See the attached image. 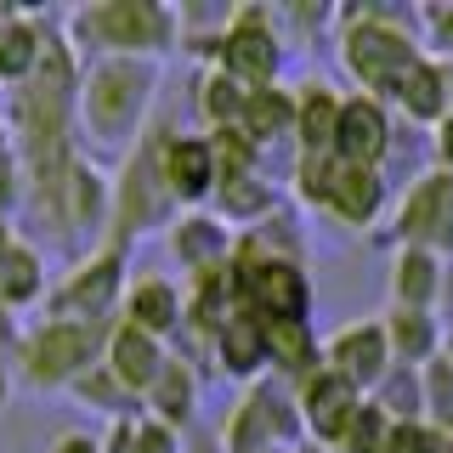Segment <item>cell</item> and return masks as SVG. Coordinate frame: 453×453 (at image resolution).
<instances>
[{"instance_id": "obj_45", "label": "cell", "mask_w": 453, "mask_h": 453, "mask_svg": "<svg viewBox=\"0 0 453 453\" xmlns=\"http://www.w3.org/2000/svg\"><path fill=\"white\" fill-rule=\"evenodd\" d=\"M18 238H23V233H18V221H0V255L18 244Z\"/></svg>"}, {"instance_id": "obj_34", "label": "cell", "mask_w": 453, "mask_h": 453, "mask_svg": "<svg viewBox=\"0 0 453 453\" xmlns=\"http://www.w3.org/2000/svg\"><path fill=\"white\" fill-rule=\"evenodd\" d=\"M391 431H396V419L386 414V408L363 403V414L351 419V431L334 442V453H391Z\"/></svg>"}, {"instance_id": "obj_36", "label": "cell", "mask_w": 453, "mask_h": 453, "mask_svg": "<svg viewBox=\"0 0 453 453\" xmlns=\"http://www.w3.org/2000/svg\"><path fill=\"white\" fill-rule=\"evenodd\" d=\"M425 425L453 436V363L448 357L425 363Z\"/></svg>"}, {"instance_id": "obj_31", "label": "cell", "mask_w": 453, "mask_h": 453, "mask_svg": "<svg viewBox=\"0 0 453 453\" xmlns=\"http://www.w3.org/2000/svg\"><path fill=\"white\" fill-rule=\"evenodd\" d=\"M103 453H188V436H176L153 414H131L103 425Z\"/></svg>"}, {"instance_id": "obj_41", "label": "cell", "mask_w": 453, "mask_h": 453, "mask_svg": "<svg viewBox=\"0 0 453 453\" xmlns=\"http://www.w3.org/2000/svg\"><path fill=\"white\" fill-rule=\"evenodd\" d=\"M431 170H448L453 176V113L431 131Z\"/></svg>"}, {"instance_id": "obj_35", "label": "cell", "mask_w": 453, "mask_h": 453, "mask_svg": "<svg viewBox=\"0 0 453 453\" xmlns=\"http://www.w3.org/2000/svg\"><path fill=\"white\" fill-rule=\"evenodd\" d=\"M334 153H295V170H289V193L301 198L306 210H323V193H329V176H334Z\"/></svg>"}, {"instance_id": "obj_11", "label": "cell", "mask_w": 453, "mask_h": 453, "mask_svg": "<svg viewBox=\"0 0 453 453\" xmlns=\"http://www.w3.org/2000/svg\"><path fill=\"white\" fill-rule=\"evenodd\" d=\"M391 233L396 244H414L453 261V176L448 170H419L391 210Z\"/></svg>"}, {"instance_id": "obj_29", "label": "cell", "mask_w": 453, "mask_h": 453, "mask_svg": "<svg viewBox=\"0 0 453 453\" xmlns=\"http://www.w3.org/2000/svg\"><path fill=\"white\" fill-rule=\"evenodd\" d=\"M238 131L261 153L278 148V142H295V85H261V91H250Z\"/></svg>"}, {"instance_id": "obj_14", "label": "cell", "mask_w": 453, "mask_h": 453, "mask_svg": "<svg viewBox=\"0 0 453 453\" xmlns=\"http://www.w3.org/2000/svg\"><path fill=\"white\" fill-rule=\"evenodd\" d=\"M165 188L176 198V210H210L221 193V165L210 131H170L165 142Z\"/></svg>"}, {"instance_id": "obj_1", "label": "cell", "mask_w": 453, "mask_h": 453, "mask_svg": "<svg viewBox=\"0 0 453 453\" xmlns=\"http://www.w3.org/2000/svg\"><path fill=\"white\" fill-rule=\"evenodd\" d=\"M165 63H131V57H108V63H85L80 80V153L125 159L142 136L153 131V108H159Z\"/></svg>"}, {"instance_id": "obj_47", "label": "cell", "mask_w": 453, "mask_h": 453, "mask_svg": "<svg viewBox=\"0 0 453 453\" xmlns=\"http://www.w3.org/2000/svg\"><path fill=\"white\" fill-rule=\"evenodd\" d=\"M442 357H448V363H453V329H448V346H442Z\"/></svg>"}, {"instance_id": "obj_2", "label": "cell", "mask_w": 453, "mask_h": 453, "mask_svg": "<svg viewBox=\"0 0 453 453\" xmlns=\"http://www.w3.org/2000/svg\"><path fill=\"white\" fill-rule=\"evenodd\" d=\"M340 35V74L357 85L363 96H380V103H396L403 80L425 63L419 46V12H391V6H340L334 12Z\"/></svg>"}, {"instance_id": "obj_30", "label": "cell", "mask_w": 453, "mask_h": 453, "mask_svg": "<svg viewBox=\"0 0 453 453\" xmlns=\"http://www.w3.org/2000/svg\"><path fill=\"white\" fill-rule=\"evenodd\" d=\"M244 103H250V85H238L233 74H221L216 63H204L198 74V91H193V108H198V131H238L244 119Z\"/></svg>"}, {"instance_id": "obj_20", "label": "cell", "mask_w": 453, "mask_h": 453, "mask_svg": "<svg viewBox=\"0 0 453 453\" xmlns=\"http://www.w3.org/2000/svg\"><path fill=\"white\" fill-rule=\"evenodd\" d=\"M170 357H176V346H165V340H153V334H142L131 329V323H113L108 329V351H103V363H108V374L119 380L125 391L136 396H148L153 386H159V374L170 368Z\"/></svg>"}, {"instance_id": "obj_6", "label": "cell", "mask_w": 453, "mask_h": 453, "mask_svg": "<svg viewBox=\"0 0 453 453\" xmlns=\"http://www.w3.org/2000/svg\"><path fill=\"white\" fill-rule=\"evenodd\" d=\"M108 351L103 323H63V318H35L18 346V386L28 391H74Z\"/></svg>"}, {"instance_id": "obj_12", "label": "cell", "mask_w": 453, "mask_h": 453, "mask_svg": "<svg viewBox=\"0 0 453 453\" xmlns=\"http://www.w3.org/2000/svg\"><path fill=\"white\" fill-rule=\"evenodd\" d=\"M323 363L334 368L340 380H351L363 396H374L380 386L391 380V334H386V318H351L323 340Z\"/></svg>"}, {"instance_id": "obj_37", "label": "cell", "mask_w": 453, "mask_h": 453, "mask_svg": "<svg viewBox=\"0 0 453 453\" xmlns=\"http://www.w3.org/2000/svg\"><path fill=\"white\" fill-rule=\"evenodd\" d=\"M419 12V46L436 63H453V0H436V6H414Z\"/></svg>"}, {"instance_id": "obj_44", "label": "cell", "mask_w": 453, "mask_h": 453, "mask_svg": "<svg viewBox=\"0 0 453 453\" xmlns=\"http://www.w3.org/2000/svg\"><path fill=\"white\" fill-rule=\"evenodd\" d=\"M436 318L453 329V261H448V283H442V306H436Z\"/></svg>"}, {"instance_id": "obj_24", "label": "cell", "mask_w": 453, "mask_h": 453, "mask_svg": "<svg viewBox=\"0 0 453 453\" xmlns=\"http://www.w3.org/2000/svg\"><path fill=\"white\" fill-rule=\"evenodd\" d=\"M340 103H346V91H334L329 80L295 85V153H334Z\"/></svg>"}, {"instance_id": "obj_3", "label": "cell", "mask_w": 453, "mask_h": 453, "mask_svg": "<svg viewBox=\"0 0 453 453\" xmlns=\"http://www.w3.org/2000/svg\"><path fill=\"white\" fill-rule=\"evenodd\" d=\"M63 35L80 51V63H108V57L165 63L181 46V6H165V0H85V6L63 12Z\"/></svg>"}, {"instance_id": "obj_42", "label": "cell", "mask_w": 453, "mask_h": 453, "mask_svg": "<svg viewBox=\"0 0 453 453\" xmlns=\"http://www.w3.org/2000/svg\"><path fill=\"white\" fill-rule=\"evenodd\" d=\"M12 391H18V357H12V351H0V408L12 403Z\"/></svg>"}, {"instance_id": "obj_26", "label": "cell", "mask_w": 453, "mask_h": 453, "mask_svg": "<svg viewBox=\"0 0 453 453\" xmlns=\"http://www.w3.org/2000/svg\"><path fill=\"white\" fill-rule=\"evenodd\" d=\"M396 113H403L408 125H419V131H436V125L453 113V85H448V68L436 63V57H425L414 74L403 80V91H396Z\"/></svg>"}, {"instance_id": "obj_13", "label": "cell", "mask_w": 453, "mask_h": 453, "mask_svg": "<svg viewBox=\"0 0 453 453\" xmlns=\"http://www.w3.org/2000/svg\"><path fill=\"white\" fill-rule=\"evenodd\" d=\"M396 153V108L380 96L351 91L340 103V131H334V159L363 165V170H386V159Z\"/></svg>"}, {"instance_id": "obj_25", "label": "cell", "mask_w": 453, "mask_h": 453, "mask_svg": "<svg viewBox=\"0 0 453 453\" xmlns=\"http://www.w3.org/2000/svg\"><path fill=\"white\" fill-rule=\"evenodd\" d=\"M380 318H386V334H391V357L403 363V368H425V363L442 357V346H448V323L436 318V311L386 306Z\"/></svg>"}, {"instance_id": "obj_7", "label": "cell", "mask_w": 453, "mask_h": 453, "mask_svg": "<svg viewBox=\"0 0 453 453\" xmlns=\"http://www.w3.org/2000/svg\"><path fill=\"white\" fill-rule=\"evenodd\" d=\"M131 250L125 244H103L91 255H74L63 278L51 283L46 311L40 318H63V323H103L113 329L125 311V289H131Z\"/></svg>"}, {"instance_id": "obj_22", "label": "cell", "mask_w": 453, "mask_h": 453, "mask_svg": "<svg viewBox=\"0 0 453 453\" xmlns=\"http://www.w3.org/2000/svg\"><path fill=\"white\" fill-rule=\"evenodd\" d=\"M51 273H46V250L35 238H18L6 255H0V311L12 318H28V311H46L51 295Z\"/></svg>"}, {"instance_id": "obj_10", "label": "cell", "mask_w": 453, "mask_h": 453, "mask_svg": "<svg viewBox=\"0 0 453 453\" xmlns=\"http://www.w3.org/2000/svg\"><path fill=\"white\" fill-rule=\"evenodd\" d=\"M233 278L244 295V311L266 323H306L311 318V278L301 261H273V255H255L244 238L233 250Z\"/></svg>"}, {"instance_id": "obj_39", "label": "cell", "mask_w": 453, "mask_h": 453, "mask_svg": "<svg viewBox=\"0 0 453 453\" xmlns=\"http://www.w3.org/2000/svg\"><path fill=\"white\" fill-rule=\"evenodd\" d=\"M391 453H453V436H442L436 425L414 419V425H396L391 431Z\"/></svg>"}, {"instance_id": "obj_32", "label": "cell", "mask_w": 453, "mask_h": 453, "mask_svg": "<svg viewBox=\"0 0 453 453\" xmlns=\"http://www.w3.org/2000/svg\"><path fill=\"white\" fill-rule=\"evenodd\" d=\"M68 396H74V403H85V408H96V414H103L108 425H113V419H131V414H142V403H136V396H131V391L119 386V380L108 374V363H96V368H91V374H85V380H80V386L68 391Z\"/></svg>"}, {"instance_id": "obj_46", "label": "cell", "mask_w": 453, "mask_h": 453, "mask_svg": "<svg viewBox=\"0 0 453 453\" xmlns=\"http://www.w3.org/2000/svg\"><path fill=\"white\" fill-rule=\"evenodd\" d=\"M295 453H334V448H318V442H301V448H295Z\"/></svg>"}, {"instance_id": "obj_4", "label": "cell", "mask_w": 453, "mask_h": 453, "mask_svg": "<svg viewBox=\"0 0 453 453\" xmlns=\"http://www.w3.org/2000/svg\"><path fill=\"white\" fill-rule=\"evenodd\" d=\"M28 210H40L57 244H74L80 255L103 250L113 238V170L91 153H74L68 165L28 176Z\"/></svg>"}, {"instance_id": "obj_17", "label": "cell", "mask_w": 453, "mask_h": 453, "mask_svg": "<svg viewBox=\"0 0 453 453\" xmlns=\"http://www.w3.org/2000/svg\"><path fill=\"white\" fill-rule=\"evenodd\" d=\"M119 323H131V329L165 340V346H176L181 329H188V283H176L165 273H136L131 289H125Z\"/></svg>"}, {"instance_id": "obj_19", "label": "cell", "mask_w": 453, "mask_h": 453, "mask_svg": "<svg viewBox=\"0 0 453 453\" xmlns=\"http://www.w3.org/2000/svg\"><path fill=\"white\" fill-rule=\"evenodd\" d=\"M210 363H216L221 380H233L238 391L273 380V346H266V318L255 311H238L226 329L210 340Z\"/></svg>"}, {"instance_id": "obj_21", "label": "cell", "mask_w": 453, "mask_h": 453, "mask_svg": "<svg viewBox=\"0 0 453 453\" xmlns=\"http://www.w3.org/2000/svg\"><path fill=\"white\" fill-rule=\"evenodd\" d=\"M198 408H204V374L193 368L188 351H176L170 368L159 374V386L142 396V414H153L159 425H170L176 436H193L198 431Z\"/></svg>"}, {"instance_id": "obj_18", "label": "cell", "mask_w": 453, "mask_h": 453, "mask_svg": "<svg viewBox=\"0 0 453 453\" xmlns=\"http://www.w3.org/2000/svg\"><path fill=\"white\" fill-rule=\"evenodd\" d=\"M391 204V181H386V170H363V165H346L340 159L334 165V176H329V193H323V210L318 216H329L340 226H351V233H368Z\"/></svg>"}, {"instance_id": "obj_15", "label": "cell", "mask_w": 453, "mask_h": 453, "mask_svg": "<svg viewBox=\"0 0 453 453\" xmlns=\"http://www.w3.org/2000/svg\"><path fill=\"white\" fill-rule=\"evenodd\" d=\"M165 250L193 283V278H210V273H221V266H233L238 233L216 216V210H181V216L170 221V233H165Z\"/></svg>"}, {"instance_id": "obj_40", "label": "cell", "mask_w": 453, "mask_h": 453, "mask_svg": "<svg viewBox=\"0 0 453 453\" xmlns=\"http://www.w3.org/2000/svg\"><path fill=\"white\" fill-rule=\"evenodd\" d=\"M46 453H103V431H85V425H68V431L51 436Z\"/></svg>"}, {"instance_id": "obj_23", "label": "cell", "mask_w": 453, "mask_h": 453, "mask_svg": "<svg viewBox=\"0 0 453 453\" xmlns=\"http://www.w3.org/2000/svg\"><path fill=\"white\" fill-rule=\"evenodd\" d=\"M442 283H448V261H442V255L396 244V255H391V306L436 311V306H442Z\"/></svg>"}, {"instance_id": "obj_28", "label": "cell", "mask_w": 453, "mask_h": 453, "mask_svg": "<svg viewBox=\"0 0 453 453\" xmlns=\"http://www.w3.org/2000/svg\"><path fill=\"white\" fill-rule=\"evenodd\" d=\"M216 216L233 226V233H250V226H261L266 216H278L283 210V193L278 181H266V170H255V176H238V181H221L216 193Z\"/></svg>"}, {"instance_id": "obj_43", "label": "cell", "mask_w": 453, "mask_h": 453, "mask_svg": "<svg viewBox=\"0 0 453 453\" xmlns=\"http://www.w3.org/2000/svg\"><path fill=\"white\" fill-rule=\"evenodd\" d=\"M188 453H221L216 431H193V436H188Z\"/></svg>"}, {"instance_id": "obj_8", "label": "cell", "mask_w": 453, "mask_h": 453, "mask_svg": "<svg viewBox=\"0 0 453 453\" xmlns=\"http://www.w3.org/2000/svg\"><path fill=\"white\" fill-rule=\"evenodd\" d=\"M216 442H221V453H295L306 442L295 386H283V380L244 386L233 396V408L221 414Z\"/></svg>"}, {"instance_id": "obj_9", "label": "cell", "mask_w": 453, "mask_h": 453, "mask_svg": "<svg viewBox=\"0 0 453 453\" xmlns=\"http://www.w3.org/2000/svg\"><path fill=\"white\" fill-rule=\"evenodd\" d=\"M210 63H216L221 74H233L238 85H250V91H261V85H283L289 35H283L278 12L273 6H233V18H226Z\"/></svg>"}, {"instance_id": "obj_27", "label": "cell", "mask_w": 453, "mask_h": 453, "mask_svg": "<svg viewBox=\"0 0 453 453\" xmlns=\"http://www.w3.org/2000/svg\"><path fill=\"white\" fill-rule=\"evenodd\" d=\"M266 346H273V380L283 386H306L323 368V334L306 323H266Z\"/></svg>"}, {"instance_id": "obj_33", "label": "cell", "mask_w": 453, "mask_h": 453, "mask_svg": "<svg viewBox=\"0 0 453 453\" xmlns=\"http://www.w3.org/2000/svg\"><path fill=\"white\" fill-rule=\"evenodd\" d=\"M368 403H380L396 425L425 419V368H403V363H396V368H391V380H386V386H380L374 396H368Z\"/></svg>"}, {"instance_id": "obj_38", "label": "cell", "mask_w": 453, "mask_h": 453, "mask_svg": "<svg viewBox=\"0 0 453 453\" xmlns=\"http://www.w3.org/2000/svg\"><path fill=\"white\" fill-rule=\"evenodd\" d=\"M216 165H221V181H238V176H255L261 170V148L244 136V131H216Z\"/></svg>"}, {"instance_id": "obj_5", "label": "cell", "mask_w": 453, "mask_h": 453, "mask_svg": "<svg viewBox=\"0 0 453 453\" xmlns=\"http://www.w3.org/2000/svg\"><path fill=\"white\" fill-rule=\"evenodd\" d=\"M170 131H176V125L153 119V131L113 165V238L108 244L131 250L136 238H148V233H170V221L181 216L170 188H165V142H170Z\"/></svg>"}, {"instance_id": "obj_16", "label": "cell", "mask_w": 453, "mask_h": 453, "mask_svg": "<svg viewBox=\"0 0 453 453\" xmlns=\"http://www.w3.org/2000/svg\"><path fill=\"white\" fill-rule=\"evenodd\" d=\"M295 403H301V425H306V442L318 448H334L340 436L351 431V419L363 414L368 396L351 386V380H340L329 363L318 368V374L306 380V386H295Z\"/></svg>"}]
</instances>
